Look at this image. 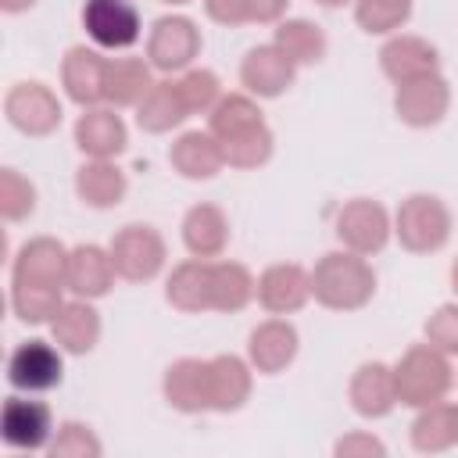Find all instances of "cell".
<instances>
[{
  "label": "cell",
  "instance_id": "obj_27",
  "mask_svg": "<svg viewBox=\"0 0 458 458\" xmlns=\"http://www.w3.org/2000/svg\"><path fill=\"white\" fill-rule=\"evenodd\" d=\"M208 379H211V411H236L250 397V365L236 354L208 358Z\"/></svg>",
  "mask_w": 458,
  "mask_h": 458
},
{
  "label": "cell",
  "instance_id": "obj_25",
  "mask_svg": "<svg viewBox=\"0 0 458 458\" xmlns=\"http://www.w3.org/2000/svg\"><path fill=\"white\" fill-rule=\"evenodd\" d=\"M154 89V64L143 57H107L104 100L111 107H140V100Z\"/></svg>",
  "mask_w": 458,
  "mask_h": 458
},
{
  "label": "cell",
  "instance_id": "obj_38",
  "mask_svg": "<svg viewBox=\"0 0 458 458\" xmlns=\"http://www.w3.org/2000/svg\"><path fill=\"white\" fill-rule=\"evenodd\" d=\"M36 211V186L14 172V168H4L0 172V215L7 222H21Z\"/></svg>",
  "mask_w": 458,
  "mask_h": 458
},
{
  "label": "cell",
  "instance_id": "obj_40",
  "mask_svg": "<svg viewBox=\"0 0 458 458\" xmlns=\"http://www.w3.org/2000/svg\"><path fill=\"white\" fill-rule=\"evenodd\" d=\"M426 344H433L447 358L458 354V304H440L426 318Z\"/></svg>",
  "mask_w": 458,
  "mask_h": 458
},
{
  "label": "cell",
  "instance_id": "obj_34",
  "mask_svg": "<svg viewBox=\"0 0 458 458\" xmlns=\"http://www.w3.org/2000/svg\"><path fill=\"white\" fill-rule=\"evenodd\" d=\"M258 122H265V118H261V107H258L250 97H243V93L222 97V100L211 107V114H208V129L215 132V140H225V136H233V132H240V129H250V125H258Z\"/></svg>",
  "mask_w": 458,
  "mask_h": 458
},
{
  "label": "cell",
  "instance_id": "obj_12",
  "mask_svg": "<svg viewBox=\"0 0 458 458\" xmlns=\"http://www.w3.org/2000/svg\"><path fill=\"white\" fill-rule=\"evenodd\" d=\"M0 437L14 451H43L54 440L50 408L36 397H7L0 415Z\"/></svg>",
  "mask_w": 458,
  "mask_h": 458
},
{
  "label": "cell",
  "instance_id": "obj_36",
  "mask_svg": "<svg viewBox=\"0 0 458 458\" xmlns=\"http://www.w3.org/2000/svg\"><path fill=\"white\" fill-rule=\"evenodd\" d=\"M411 14V0H354V21L365 32H397Z\"/></svg>",
  "mask_w": 458,
  "mask_h": 458
},
{
  "label": "cell",
  "instance_id": "obj_16",
  "mask_svg": "<svg viewBox=\"0 0 458 458\" xmlns=\"http://www.w3.org/2000/svg\"><path fill=\"white\" fill-rule=\"evenodd\" d=\"M379 64H383V75L401 86L419 75H433L440 68V54L422 36H390L379 50Z\"/></svg>",
  "mask_w": 458,
  "mask_h": 458
},
{
  "label": "cell",
  "instance_id": "obj_11",
  "mask_svg": "<svg viewBox=\"0 0 458 458\" xmlns=\"http://www.w3.org/2000/svg\"><path fill=\"white\" fill-rule=\"evenodd\" d=\"M64 279H68V247H64L61 240H54V236H36V240L21 243V250L14 254L11 283L68 290Z\"/></svg>",
  "mask_w": 458,
  "mask_h": 458
},
{
  "label": "cell",
  "instance_id": "obj_19",
  "mask_svg": "<svg viewBox=\"0 0 458 458\" xmlns=\"http://www.w3.org/2000/svg\"><path fill=\"white\" fill-rule=\"evenodd\" d=\"M129 143L125 122L122 114H114L111 107H86L75 122V147L86 157H107L114 161Z\"/></svg>",
  "mask_w": 458,
  "mask_h": 458
},
{
  "label": "cell",
  "instance_id": "obj_39",
  "mask_svg": "<svg viewBox=\"0 0 458 458\" xmlns=\"http://www.w3.org/2000/svg\"><path fill=\"white\" fill-rule=\"evenodd\" d=\"M47 451L54 458H97L104 447H100V440L93 437L89 426H82V422H61Z\"/></svg>",
  "mask_w": 458,
  "mask_h": 458
},
{
  "label": "cell",
  "instance_id": "obj_28",
  "mask_svg": "<svg viewBox=\"0 0 458 458\" xmlns=\"http://www.w3.org/2000/svg\"><path fill=\"white\" fill-rule=\"evenodd\" d=\"M165 297L172 308L179 311H211V261L204 258H190L182 265L172 268Z\"/></svg>",
  "mask_w": 458,
  "mask_h": 458
},
{
  "label": "cell",
  "instance_id": "obj_44",
  "mask_svg": "<svg viewBox=\"0 0 458 458\" xmlns=\"http://www.w3.org/2000/svg\"><path fill=\"white\" fill-rule=\"evenodd\" d=\"M36 0H0V11L4 14H21V11H29Z\"/></svg>",
  "mask_w": 458,
  "mask_h": 458
},
{
  "label": "cell",
  "instance_id": "obj_29",
  "mask_svg": "<svg viewBox=\"0 0 458 458\" xmlns=\"http://www.w3.org/2000/svg\"><path fill=\"white\" fill-rule=\"evenodd\" d=\"M411 447L422 454H440L458 447V404H426L411 422Z\"/></svg>",
  "mask_w": 458,
  "mask_h": 458
},
{
  "label": "cell",
  "instance_id": "obj_5",
  "mask_svg": "<svg viewBox=\"0 0 458 458\" xmlns=\"http://www.w3.org/2000/svg\"><path fill=\"white\" fill-rule=\"evenodd\" d=\"M390 233H394V225H390V215L379 200L354 197L336 211V236L354 254H365V258L379 254L386 247Z\"/></svg>",
  "mask_w": 458,
  "mask_h": 458
},
{
  "label": "cell",
  "instance_id": "obj_46",
  "mask_svg": "<svg viewBox=\"0 0 458 458\" xmlns=\"http://www.w3.org/2000/svg\"><path fill=\"white\" fill-rule=\"evenodd\" d=\"M322 7H340V4H347V0H318Z\"/></svg>",
  "mask_w": 458,
  "mask_h": 458
},
{
  "label": "cell",
  "instance_id": "obj_30",
  "mask_svg": "<svg viewBox=\"0 0 458 458\" xmlns=\"http://www.w3.org/2000/svg\"><path fill=\"white\" fill-rule=\"evenodd\" d=\"M190 118V107L179 93V82H154V89L140 100L136 107V122L143 132H172L175 125H182Z\"/></svg>",
  "mask_w": 458,
  "mask_h": 458
},
{
  "label": "cell",
  "instance_id": "obj_15",
  "mask_svg": "<svg viewBox=\"0 0 458 458\" xmlns=\"http://www.w3.org/2000/svg\"><path fill=\"white\" fill-rule=\"evenodd\" d=\"M104 82H107V57L100 47H72L61 61V86L68 100L79 107H97L104 100Z\"/></svg>",
  "mask_w": 458,
  "mask_h": 458
},
{
  "label": "cell",
  "instance_id": "obj_45",
  "mask_svg": "<svg viewBox=\"0 0 458 458\" xmlns=\"http://www.w3.org/2000/svg\"><path fill=\"white\" fill-rule=\"evenodd\" d=\"M451 286H454V293H458V261L451 265Z\"/></svg>",
  "mask_w": 458,
  "mask_h": 458
},
{
  "label": "cell",
  "instance_id": "obj_14",
  "mask_svg": "<svg viewBox=\"0 0 458 458\" xmlns=\"http://www.w3.org/2000/svg\"><path fill=\"white\" fill-rule=\"evenodd\" d=\"M293 79H297V64L276 43L247 50V57L240 64V82L247 86L250 97H261V100H272V97L286 93L293 86Z\"/></svg>",
  "mask_w": 458,
  "mask_h": 458
},
{
  "label": "cell",
  "instance_id": "obj_2",
  "mask_svg": "<svg viewBox=\"0 0 458 458\" xmlns=\"http://www.w3.org/2000/svg\"><path fill=\"white\" fill-rule=\"evenodd\" d=\"M454 372H451V358L444 351H437L433 344H415L401 354V361L394 365V386H397V404L408 408H426L444 401V394L451 390Z\"/></svg>",
  "mask_w": 458,
  "mask_h": 458
},
{
  "label": "cell",
  "instance_id": "obj_31",
  "mask_svg": "<svg viewBox=\"0 0 458 458\" xmlns=\"http://www.w3.org/2000/svg\"><path fill=\"white\" fill-rule=\"evenodd\" d=\"M254 293L258 283L240 261H211V311H240Z\"/></svg>",
  "mask_w": 458,
  "mask_h": 458
},
{
  "label": "cell",
  "instance_id": "obj_21",
  "mask_svg": "<svg viewBox=\"0 0 458 458\" xmlns=\"http://www.w3.org/2000/svg\"><path fill=\"white\" fill-rule=\"evenodd\" d=\"M247 358H250V369H258L265 376L283 372L297 358V329L279 315L261 322L247 340Z\"/></svg>",
  "mask_w": 458,
  "mask_h": 458
},
{
  "label": "cell",
  "instance_id": "obj_3",
  "mask_svg": "<svg viewBox=\"0 0 458 458\" xmlns=\"http://www.w3.org/2000/svg\"><path fill=\"white\" fill-rule=\"evenodd\" d=\"M394 233L404 250L433 254L451 240V211L433 193H411L394 215Z\"/></svg>",
  "mask_w": 458,
  "mask_h": 458
},
{
  "label": "cell",
  "instance_id": "obj_33",
  "mask_svg": "<svg viewBox=\"0 0 458 458\" xmlns=\"http://www.w3.org/2000/svg\"><path fill=\"white\" fill-rule=\"evenodd\" d=\"M218 143H222V157H225L229 168H258L272 157L276 140H272V129L265 122H258L250 129H240V132L218 140Z\"/></svg>",
  "mask_w": 458,
  "mask_h": 458
},
{
  "label": "cell",
  "instance_id": "obj_42",
  "mask_svg": "<svg viewBox=\"0 0 458 458\" xmlns=\"http://www.w3.org/2000/svg\"><path fill=\"white\" fill-rule=\"evenodd\" d=\"M204 11L218 25H243V21H250L247 0H204Z\"/></svg>",
  "mask_w": 458,
  "mask_h": 458
},
{
  "label": "cell",
  "instance_id": "obj_41",
  "mask_svg": "<svg viewBox=\"0 0 458 458\" xmlns=\"http://www.w3.org/2000/svg\"><path fill=\"white\" fill-rule=\"evenodd\" d=\"M333 454H336V458H354V454H365V458H372V454H386V447H383V444H379L372 433H351V437L336 440Z\"/></svg>",
  "mask_w": 458,
  "mask_h": 458
},
{
  "label": "cell",
  "instance_id": "obj_22",
  "mask_svg": "<svg viewBox=\"0 0 458 458\" xmlns=\"http://www.w3.org/2000/svg\"><path fill=\"white\" fill-rule=\"evenodd\" d=\"M168 161H172V168H175L182 179H193V182H200V179H215V175L225 168L222 143L215 140L211 129H204V132H200V129L182 132V136L172 143Z\"/></svg>",
  "mask_w": 458,
  "mask_h": 458
},
{
  "label": "cell",
  "instance_id": "obj_8",
  "mask_svg": "<svg viewBox=\"0 0 458 458\" xmlns=\"http://www.w3.org/2000/svg\"><path fill=\"white\" fill-rule=\"evenodd\" d=\"M4 114L25 136H50L61 125V100L43 82H14L4 97Z\"/></svg>",
  "mask_w": 458,
  "mask_h": 458
},
{
  "label": "cell",
  "instance_id": "obj_47",
  "mask_svg": "<svg viewBox=\"0 0 458 458\" xmlns=\"http://www.w3.org/2000/svg\"><path fill=\"white\" fill-rule=\"evenodd\" d=\"M161 4H186V0H161Z\"/></svg>",
  "mask_w": 458,
  "mask_h": 458
},
{
  "label": "cell",
  "instance_id": "obj_20",
  "mask_svg": "<svg viewBox=\"0 0 458 458\" xmlns=\"http://www.w3.org/2000/svg\"><path fill=\"white\" fill-rule=\"evenodd\" d=\"M351 408L361 419H383L397 408V386H394V369L383 361H365L351 376Z\"/></svg>",
  "mask_w": 458,
  "mask_h": 458
},
{
  "label": "cell",
  "instance_id": "obj_32",
  "mask_svg": "<svg viewBox=\"0 0 458 458\" xmlns=\"http://www.w3.org/2000/svg\"><path fill=\"white\" fill-rule=\"evenodd\" d=\"M297 68L301 64H315L326 57V32L318 25H311L308 18H286L276 25V39H272Z\"/></svg>",
  "mask_w": 458,
  "mask_h": 458
},
{
  "label": "cell",
  "instance_id": "obj_23",
  "mask_svg": "<svg viewBox=\"0 0 458 458\" xmlns=\"http://www.w3.org/2000/svg\"><path fill=\"white\" fill-rule=\"evenodd\" d=\"M182 243L190 258L215 261L229 247V218L215 204H193L182 218Z\"/></svg>",
  "mask_w": 458,
  "mask_h": 458
},
{
  "label": "cell",
  "instance_id": "obj_9",
  "mask_svg": "<svg viewBox=\"0 0 458 458\" xmlns=\"http://www.w3.org/2000/svg\"><path fill=\"white\" fill-rule=\"evenodd\" d=\"M64 376V361H61V347L47 344V340H25L11 351L7 358V379L14 390L21 394H43L54 390Z\"/></svg>",
  "mask_w": 458,
  "mask_h": 458
},
{
  "label": "cell",
  "instance_id": "obj_7",
  "mask_svg": "<svg viewBox=\"0 0 458 458\" xmlns=\"http://www.w3.org/2000/svg\"><path fill=\"white\" fill-rule=\"evenodd\" d=\"M197 54H200V29L190 18L165 14L154 21L147 36V61L154 64V72H165V75L186 72Z\"/></svg>",
  "mask_w": 458,
  "mask_h": 458
},
{
  "label": "cell",
  "instance_id": "obj_13",
  "mask_svg": "<svg viewBox=\"0 0 458 458\" xmlns=\"http://www.w3.org/2000/svg\"><path fill=\"white\" fill-rule=\"evenodd\" d=\"M254 297H258V304L268 315H293L311 297V272L301 268V265H293V261L268 265L258 276V293Z\"/></svg>",
  "mask_w": 458,
  "mask_h": 458
},
{
  "label": "cell",
  "instance_id": "obj_1",
  "mask_svg": "<svg viewBox=\"0 0 458 458\" xmlns=\"http://www.w3.org/2000/svg\"><path fill=\"white\" fill-rule=\"evenodd\" d=\"M376 293V272L365 254L354 250H329L311 268V297L329 311H358Z\"/></svg>",
  "mask_w": 458,
  "mask_h": 458
},
{
  "label": "cell",
  "instance_id": "obj_17",
  "mask_svg": "<svg viewBox=\"0 0 458 458\" xmlns=\"http://www.w3.org/2000/svg\"><path fill=\"white\" fill-rule=\"evenodd\" d=\"M165 401L175 411L197 415L211 411V379H208V358H179L165 372Z\"/></svg>",
  "mask_w": 458,
  "mask_h": 458
},
{
  "label": "cell",
  "instance_id": "obj_37",
  "mask_svg": "<svg viewBox=\"0 0 458 458\" xmlns=\"http://www.w3.org/2000/svg\"><path fill=\"white\" fill-rule=\"evenodd\" d=\"M175 82H179V93H182L190 114H197V111L200 114H211V107L222 100V82L208 68H186Z\"/></svg>",
  "mask_w": 458,
  "mask_h": 458
},
{
  "label": "cell",
  "instance_id": "obj_18",
  "mask_svg": "<svg viewBox=\"0 0 458 458\" xmlns=\"http://www.w3.org/2000/svg\"><path fill=\"white\" fill-rule=\"evenodd\" d=\"M114 261H111V250L97 247V243H79L68 250V279L64 286L75 293V297H86V301H97L104 297L111 286H114Z\"/></svg>",
  "mask_w": 458,
  "mask_h": 458
},
{
  "label": "cell",
  "instance_id": "obj_43",
  "mask_svg": "<svg viewBox=\"0 0 458 458\" xmlns=\"http://www.w3.org/2000/svg\"><path fill=\"white\" fill-rule=\"evenodd\" d=\"M290 0H247V14L250 21H279Z\"/></svg>",
  "mask_w": 458,
  "mask_h": 458
},
{
  "label": "cell",
  "instance_id": "obj_26",
  "mask_svg": "<svg viewBox=\"0 0 458 458\" xmlns=\"http://www.w3.org/2000/svg\"><path fill=\"white\" fill-rule=\"evenodd\" d=\"M125 190H129L125 172L114 161H107V157H89L75 172V193H79V200L89 204V208H97V211L122 204Z\"/></svg>",
  "mask_w": 458,
  "mask_h": 458
},
{
  "label": "cell",
  "instance_id": "obj_10",
  "mask_svg": "<svg viewBox=\"0 0 458 458\" xmlns=\"http://www.w3.org/2000/svg\"><path fill=\"white\" fill-rule=\"evenodd\" d=\"M451 107V86L440 72L433 75H419L411 82H401L394 93V111L404 125L411 129H429L437 125Z\"/></svg>",
  "mask_w": 458,
  "mask_h": 458
},
{
  "label": "cell",
  "instance_id": "obj_4",
  "mask_svg": "<svg viewBox=\"0 0 458 458\" xmlns=\"http://www.w3.org/2000/svg\"><path fill=\"white\" fill-rule=\"evenodd\" d=\"M107 250H111L114 272H118L122 279H129V283H147V279H154V276L165 268V258H168L161 233H157L154 225H140V222L118 229Z\"/></svg>",
  "mask_w": 458,
  "mask_h": 458
},
{
  "label": "cell",
  "instance_id": "obj_35",
  "mask_svg": "<svg viewBox=\"0 0 458 458\" xmlns=\"http://www.w3.org/2000/svg\"><path fill=\"white\" fill-rule=\"evenodd\" d=\"M64 297L57 286H21L11 283V308L21 322H54Z\"/></svg>",
  "mask_w": 458,
  "mask_h": 458
},
{
  "label": "cell",
  "instance_id": "obj_6",
  "mask_svg": "<svg viewBox=\"0 0 458 458\" xmlns=\"http://www.w3.org/2000/svg\"><path fill=\"white\" fill-rule=\"evenodd\" d=\"M82 29L100 50H129L143 36L140 11L132 0H86Z\"/></svg>",
  "mask_w": 458,
  "mask_h": 458
},
{
  "label": "cell",
  "instance_id": "obj_24",
  "mask_svg": "<svg viewBox=\"0 0 458 458\" xmlns=\"http://www.w3.org/2000/svg\"><path fill=\"white\" fill-rule=\"evenodd\" d=\"M50 329H54V340H57L61 351L86 354L100 340V315H97V308L86 297H75V301H64L61 304V311L54 315Z\"/></svg>",
  "mask_w": 458,
  "mask_h": 458
}]
</instances>
